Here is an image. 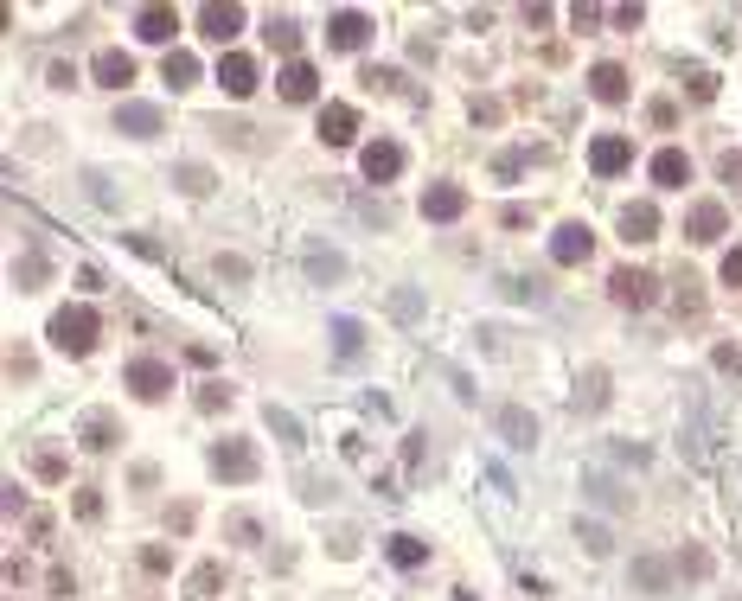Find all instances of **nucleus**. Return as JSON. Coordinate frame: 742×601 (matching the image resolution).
Masks as SVG:
<instances>
[{
  "mask_svg": "<svg viewBox=\"0 0 742 601\" xmlns=\"http://www.w3.org/2000/svg\"><path fill=\"white\" fill-rule=\"evenodd\" d=\"M51 346H58L64 358H84V352L97 346V314H90V308H58V314H51Z\"/></svg>",
  "mask_w": 742,
  "mask_h": 601,
  "instance_id": "f257e3e1",
  "label": "nucleus"
},
{
  "mask_svg": "<svg viewBox=\"0 0 742 601\" xmlns=\"http://www.w3.org/2000/svg\"><path fill=\"white\" fill-rule=\"evenodd\" d=\"M256 467H263V461H256V448H250V441H237V435L211 448V474H218V480H237V486H244V480H256Z\"/></svg>",
  "mask_w": 742,
  "mask_h": 601,
  "instance_id": "f03ea898",
  "label": "nucleus"
},
{
  "mask_svg": "<svg viewBox=\"0 0 742 601\" xmlns=\"http://www.w3.org/2000/svg\"><path fill=\"white\" fill-rule=\"evenodd\" d=\"M122 378H128V391H134V397L154 403V397H167V391H173V365H161V358H134Z\"/></svg>",
  "mask_w": 742,
  "mask_h": 601,
  "instance_id": "7ed1b4c3",
  "label": "nucleus"
},
{
  "mask_svg": "<svg viewBox=\"0 0 742 601\" xmlns=\"http://www.w3.org/2000/svg\"><path fill=\"white\" fill-rule=\"evenodd\" d=\"M627 161H634V141L627 134H596V141H589V167H596L602 180H615Z\"/></svg>",
  "mask_w": 742,
  "mask_h": 601,
  "instance_id": "20e7f679",
  "label": "nucleus"
},
{
  "mask_svg": "<svg viewBox=\"0 0 742 601\" xmlns=\"http://www.w3.org/2000/svg\"><path fill=\"white\" fill-rule=\"evenodd\" d=\"M116 128L134 134V141H154V134L167 128V116H161V103H122V109H116Z\"/></svg>",
  "mask_w": 742,
  "mask_h": 601,
  "instance_id": "39448f33",
  "label": "nucleus"
},
{
  "mask_svg": "<svg viewBox=\"0 0 742 601\" xmlns=\"http://www.w3.org/2000/svg\"><path fill=\"white\" fill-rule=\"evenodd\" d=\"M729 231V211L717 205V199H704V205H691V217H685V237L691 244H717Z\"/></svg>",
  "mask_w": 742,
  "mask_h": 601,
  "instance_id": "423d86ee",
  "label": "nucleus"
},
{
  "mask_svg": "<svg viewBox=\"0 0 742 601\" xmlns=\"http://www.w3.org/2000/svg\"><path fill=\"white\" fill-rule=\"evenodd\" d=\"M358 167H365V180H378V186H385V180H397V173H403V147H397V141H371L365 154H358Z\"/></svg>",
  "mask_w": 742,
  "mask_h": 601,
  "instance_id": "0eeeda50",
  "label": "nucleus"
},
{
  "mask_svg": "<svg viewBox=\"0 0 742 601\" xmlns=\"http://www.w3.org/2000/svg\"><path fill=\"white\" fill-rule=\"evenodd\" d=\"M499 435H505V448H538V416L525 403H505L499 410Z\"/></svg>",
  "mask_w": 742,
  "mask_h": 601,
  "instance_id": "6e6552de",
  "label": "nucleus"
},
{
  "mask_svg": "<svg viewBox=\"0 0 742 601\" xmlns=\"http://www.w3.org/2000/svg\"><path fill=\"white\" fill-rule=\"evenodd\" d=\"M327 39H333V45H339V51H358V45H365V39H371V20H365V14H358V7H339V14H333V20H327Z\"/></svg>",
  "mask_w": 742,
  "mask_h": 601,
  "instance_id": "1a4fd4ad",
  "label": "nucleus"
},
{
  "mask_svg": "<svg viewBox=\"0 0 742 601\" xmlns=\"http://www.w3.org/2000/svg\"><path fill=\"white\" fill-rule=\"evenodd\" d=\"M352 134H358V109L352 103H327L320 109V141L327 147H352Z\"/></svg>",
  "mask_w": 742,
  "mask_h": 601,
  "instance_id": "9d476101",
  "label": "nucleus"
},
{
  "mask_svg": "<svg viewBox=\"0 0 742 601\" xmlns=\"http://www.w3.org/2000/svg\"><path fill=\"white\" fill-rule=\"evenodd\" d=\"M461 211H468V192H461V186H429V192H422V217H429V224H455Z\"/></svg>",
  "mask_w": 742,
  "mask_h": 601,
  "instance_id": "9b49d317",
  "label": "nucleus"
},
{
  "mask_svg": "<svg viewBox=\"0 0 742 601\" xmlns=\"http://www.w3.org/2000/svg\"><path fill=\"white\" fill-rule=\"evenodd\" d=\"M218 84H225V97H250L256 90V64L244 51H225L218 58Z\"/></svg>",
  "mask_w": 742,
  "mask_h": 601,
  "instance_id": "f8f14e48",
  "label": "nucleus"
},
{
  "mask_svg": "<svg viewBox=\"0 0 742 601\" xmlns=\"http://www.w3.org/2000/svg\"><path fill=\"white\" fill-rule=\"evenodd\" d=\"M199 26H205V39L225 45V39H237V32H244V7H231V0L218 7V0H211V7H199Z\"/></svg>",
  "mask_w": 742,
  "mask_h": 601,
  "instance_id": "ddd939ff",
  "label": "nucleus"
},
{
  "mask_svg": "<svg viewBox=\"0 0 742 601\" xmlns=\"http://www.w3.org/2000/svg\"><path fill=\"white\" fill-rule=\"evenodd\" d=\"M275 84H282V97H288V103H314V90H320V70H314L308 58H294V64L282 70Z\"/></svg>",
  "mask_w": 742,
  "mask_h": 601,
  "instance_id": "4468645a",
  "label": "nucleus"
},
{
  "mask_svg": "<svg viewBox=\"0 0 742 601\" xmlns=\"http://www.w3.org/2000/svg\"><path fill=\"white\" fill-rule=\"evenodd\" d=\"M134 32H141L147 45H173L180 14H173V7H141V14H134Z\"/></svg>",
  "mask_w": 742,
  "mask_h": 601,
  "instance_id": "2eb2a0df",
  "label": "nucleus"
},
{
  "mask_svg": "<svg viewBox=\"0 0 742 601\" xmlns=\"http://www.w3.org/2000/svg\"><path fill=\"white\" fill-rule=\"evenodd\" d=\"M589 250H596V237H589V224H563V231L551 237V256L570 269V263H589Z\"/></svg>",
  "mask_w": 742,
  "mask_h": 601,
  "instance_id": "dca6fc26",
  "label": "nucleus"
},
{
  "mask_svg": "<svg viewBox=\"0 0 742 601\" xmlns=\"http://www.w3.org/2000/svg\"><path fill=\"white\" fill-rule=\"evenodd\" d=\"M327 333H333V358H339V365H358V358H365V327H358L352 314H339Z\"/></svg>",
  "mask_w": 742,
  "mask_h": 601,
  "instance_id": "f3484780",
  "label": "nucleus"
},
{
  "mask_svg": "<svg viewBox=\"0 0 742 601\" xmlns=\"http://www.w3.org/2000/svg\"><path fill=\"white\" fill-rule=\"evenodd\" d=\"M582 493L596 499L602 512H627V505H634V499H627V493H621V486H615V480H608L602 467H582Z\"/></svg>",
  "mask_w": 742,
  "mask_h": 601,
  "instance_id": "a211bd4d",
  "label": "nucleus"
},
{
  "mask_svg": "<svg viewBox=\"0 0 742 601\" xmlns=\"http://www.w3.org/2000/svg\"><path fill=\"white\" fill-rule=\"evenodd\" d=\"M608 288H615L621 308H646V300H653V275H640V269H615Z\"/></svg>",
  "mask_w": 742,
  "mask_h": 601,
  "instance_id": "6ab92c4d",
  "label": "nucleus"
},
{
  "mask_svg": "<svg viewBox=\"0 0 742 601\" xmlns=\"http://www.w3.org/2000/svg\"><path fill=\"white\" fill-rule=\"evenodd\" d=\"M90 70H97V84H109V90L134 84V58H128V51H97V58H90Z\"/></svg>",
  "mask_w": 742,
  "mask_h": 601,
  "instance_id": "aec40b11",
  "label": "nucleus"
},
{
  "mask_svg": "<svg viewBox=\"0 0 742 601\" xmlns=\"http://www.w3.org/2000/svg\"><path fill=\"white\" fill-rule=\"evenodd\" d=\"M589 90H596V103H621L627 97V70L621 64H596L589 70Z\"/></svg>",
  "mask_w": 742,
  "mask_h": 601,
  "instance_id": "412c9836",
  "label": "nucleus"
},
{
  "mask_svg": "<svg viewBox=\"0 0 742 601\" xmlns=\"http://www.w3.org/2000/svg\"><path fill=\"white\" fill-rule=\"evenodd\" d=\"M691 180V161L679 154V147H659L653 154V186H685Z\"/></svg>",
  "mask_w": 742,
  "mask_h": 601,
  "instance_id": "4be33fe9",
  "label": "nucleus"
},
{
  "mask_svg": "<svg viewBox=\"0 0 742 601\" xmlns=\"http://www.w3.org/2000/svg\"><path fill=\"white\" fill-rule=\"evenodd\" d=\"M385 557H391L397 569H422V563H429V544L410 538V532H397V538H385Z\"/></svg>",
  "mask_w": 742,
  "mask_h": 601,
  "instance_id": "5701e85b",
  "label": "nucleus"
},
{
  "mask_svg": "<svg viewBox=\"0 0 742 601\" xmlns=\"http://www.w3.org/2000/svg\"><path fill=\"white\" fill-rule=\"evenodd\" d=\"M653 231H659V211L653 205H627L621 211V237L627 244H653Z\"/></svg>",
  "mask_w": 742,
  "mask_h": 601,
  "instance_id": "b1692460",
  "label": "nucleus"
},
{
  "mask_svg": "<svg viewBox=\"0 0 742 601\" xmlns=\"http://www.w3.org/2000/svg\"><path fill=\"white\" fill-rule=\"evenodd\" d=\"M263 422H269V435H275V441L288 448V455H301V422H294V416H288L282 403H269V410H263Z\"/></svg>",
  "mask_w": 742,
  "mask_h": 601,
  "instance_id": "393cba45",
  "label": "nucleus"
},
{
  "mask_svg": "<svg viewBox=\"0 0 742 601\" xmlns=\"http://www.w3.org/2000/svg\"><path fill=\"white\" fill-rule=\"evenodd\" d=\"M161 78H167L173 90L199 84V58H192V51H167V64H161Z\"/></svg>",
  "mask_w": 742,
  "mask_h": 601,
  "instance_id": "a878e982",
  "label": "nucleus"
},
{
  "mask_svg": "<svg viewBox=\"0 0 742 601\" xmlns=\"http://www.w3.org/2000/svg\"><path fill=\"white\" fill-rule=\"evenodd\" d=\"M218 588H225V563H199V569H192V582H186V595H192V601H211Z\"/></svg>",
  "mask_w": 742,
  "mask_h": 601,
  "instance_id": "bb28decb",
  "label": "nucleus"
},
{
  "mask_svg": "<svg viewBox=\"0 0 742 601\" xmlns=\"http://www.w3.org/2000/svg\"><path fill=\"white\" fill-rule=\"evenodd\" d=\"M339 275H346L339 250H308V282H339Z\"/></svg>",
  "mask_w": 742,
  "mask_h": 601,
  "instance_id": "cd10ccee",
  "label": "nucleus"
},
{
  "mask_svg": "<svg viewBox=\"0 0 742 601\" xmlns=\"http://www.w3.org/2000/svg\"><path fill=\"white\" fill-rule=\"evenodd\" d=\"M84 448H97V455H103V448H116V416H90V422H84Z\"/></svg>",
  "mask_w": 742,
  "mask_h": 601,
  "instance_id": "c85d7f7f",
  "label": "nucleus"
},
{
  "mask_svg": "<svg viewBox=\"0 0 742 601\" xmlns=\"http://www.w3.org/2000/svg\"><path fill=\"white\" fill-rule=\"evenodd\" d=\"M665 576H672V569H665L659 557H640V563H634V582H640V588H665Z\"/></svg>",
  "mask_w": 742,
  "mask_h": 601,
  "instance_id": "c756f323",
  "label": "nucleus"
},
{
  "mask_svg": "<svg viewBox=\"0 0 742 601\" xmlns=\"http://www.w3.org/2000/svg\"><path fill=\"white\" fill-rule=\"evenodd\" d=\"M294 39H301V26H294L288 14H282V20H269V45H282V51H294Z\"/></svg>",
  "mask_w": 742,
  "mask_h": 601,
  "instance_id": "7c9ffc66",
  "label": "nucleus"
},
{
  "mask_svg": "<svg viewBox=\"0 0 742 601\" xmlns=\"http://www.w3.org/2000/svg\"><path fill=\"white\" fill-rule=\"evenodd\" d=\"M391 314H397V320H416V314H422V294L397 288V294H391Z\"/></svg>",
  "mask_w": 742,
  "mask_h": 601,
  "instance_id": "2f4dec72",
  "label": "nucleus"
},
{
  "mask_svg": "<svg viewBox=\"0 0 742 601\" xmlns=\"http://www.w3.org/2000/svg\"><path fill=\"white\" fill-rule=\"evenodd\" d=\"M576 538H582V550H589V557H602V550H608V532H602V524H576Z\"/></svg>",
  "mask_w": 742,
  "mask_h": 601,
  "instance_id": "473e14b6",
  "label": "nucleus"
},
{
  "mask_svg": "<svg viewBox=\"0 0 742 601\" xmlns=\"http://www.w3.org/2000/svg\"><path fill=\"white\" fill-rule=\"evenodd\" d=\"M710 365H717V371H729V378H742V346H717V352H710Z\"/></svg>",
  "mask_w": 742,
  "mask_h": 601,
  "instance_id": "72a5a7b5",
  "label": "nucleus"
},
{
  "mask_svg": "<svg viewBox=\"0 0 742 601\" xmlns=\"http://www.w3.org/2000/svg\"><path fill=\"white\" fill-rule=\"evenodd\" d=\"M602 384H608V378H602V371H589V391H576V403H582V410H602V397H608Z\"/></svg>",
  "mask_w": 742,
  "mask_h": 601,
  "instance_id": "f704fd0d",
  "label": "nucleus"
},
{
  "mask_svg": "<svg viewBox=\"0 0 742 601\" xmlns=\"http://www.w3.org/2000/svg\"><path fill=\"white\" fill-rule=\"evenodd\" d=\"M199 410H231V384H205L199 391Z\"/></svg>",
  "mask_w": 742,
  "mask_h": 601,
  "instance_id": "c9c22d12",
  "label": "nucleus"
},
{
  "mask_svg": "<svg viewBox=\"0 0 742 601\" xmlns=\"http://www.w3.org/2000/svg\"><path fill=\"white\" fill-rule=\"evenodd\" d=\"M173 180H180V186H186V192H211V173H205V167H180V173H173Z\"/></svg>",
  "mask_w": 742,
  "mask_h": 601,
  "instance_id": "e433bc0d",
  "label": "nucleus"
},
{
  "mask_svg": "<svg viewBox=\"0 0 742 601\" xmlns=\"http://www.w3.org/2000/svg\"><path fill=\"white\" fill-rule=\"evenodd\" d=\"M679 576H710V557L704 550H679Z\"/></svg>",
  "mask_w": 742,
  "mask_h": 601,
  "instance_id": "4c0bfd02",
  "label": "nucleus"
},
{
  "mask_svg": "<svg viewBox=\"0 0 742 601\" xmlns=\"http://www.w3.org/2000/svg\"><path fill=\"white\" fill-rule=\"evenodd\" d=\"M685 84H691V97H698V103H710V97H717V78H710V70H691Z\"/></svg>",
  "mask_w": 742,
  "mask_h": 601,
  "instance_id": "58836bf2",
  "label": "nucleus"
},
{
  "mask_svg": "<svg viewBox=\"0 0 742 601\" xmlns=\"http://www.w3.org/2000/svg\"><path fill=\"white\" fill-rule=\"evenodd\" d=\"M615 461H634V467H646V448H640V441H615Z\"/></svg>",
  "mask_w": 742,
  "mask_h": 601,
  "instance_id": "ea45409f",
  "label": "nucleus"
},
{
  "mask_svg": "<svg viewBox=\"0 0 742 601\" xmlns=\"http://www.w3.org/2000/svg\"><path fill=\"white\" fill-rule=\"evenodd\" d=\"M231 538H244V544H256L263 532H256V518H244V512H237V518H231Z\"/></svg>",
  "mask_w": 742,
  "mask_h": 601,
  "instance_id": "a19ab883",
  "label": "nucleus"
},
{
  "mask_svg": "<svg viewBox=\"0 0 742 601\" xmlns=\"http://www.w3.org/2000/svg\"><path fill=\"white\" fill-rule=\"evenodd\" d=\"M218 275H231V282H244V275H250V263H244V256H218Z\"/></svg>",
  "mask_w": 742,
  "mask_h": 601,
  "instance_id": "79ce46f5",
  "label": "nucleus"
},
{
  "mask_svg": "<svg viewBox=\"0 0 742 601\" xmlns=\"http://www.w3.org/2000/svg\"><path fill=\"white\" fill-rule=\"evenodd\" d=\"M518 167H525V154H499V161H493L499 180H518Z\"/></svg>",
  "mask_w": 742,
  "mask_h": 601,
  "instance_id": "37998d69",
  "label": "nucleus"
},
{
  "mask_svg": "<svg viewBox=\"0 0 742 601\" xmlns=\"http://www.w3.org/2000/svg\"><path fill=\"white\" fill-rule=\"evenodd\" d=\"M39 275H45V263H39V256H26V263H14V282H39Z\"/></svg>",
  "mask_w": 742,
  "mask_h": 601,
  "instance_id": "c03bdc74",
  "label": "nucleus"
},
{
  "mask_svg": "<svg viewBox=\"0 0 742 601\" xmlns=\"http://www.w3.org/2000/svg\"><path fill=\"white\" fill-rule=\"evenodd\" d=\"M723 282H729V288H742V250H729V256H723Z\"/></svg>",
  "mask_w": 742,
  "mask_h": 601,
  "instance_id": "a18cd8bd",
  "label": "nucleus"
},
{
  "mask_svg": "<svg viewBox=\"0 0 742 601\" xmlns=\"http://www.w3.org/2000/svg\"><path fill=\"white\" fill-rule=\"evenodd\" d=\"M141 563H147V569H154V576H167V569H173V557H167V550H161V544H154V550H147V557H141Z\"/></svg>",
  "mask_w": 742,
  "mask_h": 601,
  "instance_id": "49530a36",
  "label": "nucleus"
},
{
  "mask_svg": "<svg viewBox=\"0 0 742 601\" xmlns=\"http://www.w3.org/2000/svg\"><path fill=\"white\" fill-rule=\"evenodd\" d=\"M723 180H742V154H729V161H723Z\"/></svg>",
  "mask_w": 742,
  "mask_h": 601,
  "instance_id": "de8ad7c7",
  "label": "nucleus"
},
{
  "mask_svg": "<svg viewBox=\"0 0 742 601\" xmlns=\"http://www.w3.org/2000/svg\"><path fill=\"white\" fill-rule=\"evenodd\" d=\"M455 601H474V595H455Z\"/></svg>",
  "mask_w": 742,
  "mask_h": 601,
  "instance_id": "09e8293b",
  "label": "nucleus"
}]
</instances>
